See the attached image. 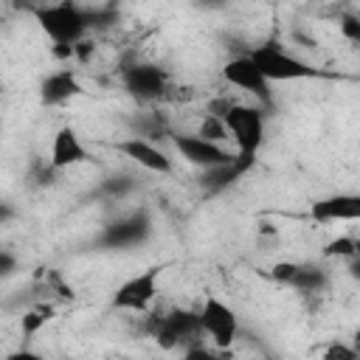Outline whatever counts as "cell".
I'll use <instances>...</instances> for the list:
<instances>
[{
	"instance_id": "8fae6325",
	"label": "cell",
	"mask_w": 360,
	"mask_h": 360,
	"mask_svg": "<svg viewBox=\"0 0 360 360\" xmlns=\"http://www.w3.org/2000/svg\"><path fill=\"white\" fill-rule=\"evenodd\" d=\"M270 278L278 284H287L298 292H321L329 281L326 270L318 264H301V262H278L270 267Z\"/></svg>"
},
{
	"instance_id": "7402d4cb",
	"label": "cell",
	"mask_w": 360,
	"mask_h": 360,
	"mask_svg": "<svg viewBox=\"0 0 360 360\" xmlns=\"http://www.w3.org/2000/svg\"><path fill=\"white\" fill-rule=\"evenodd\" d=\"M340 34L349 39V42H360V20L354 14H343L340 17Z\"/></svg>"
},
{
	"instance_id": "9c48e42d",
	"label": "cell",
	"mask_w": 360,
	"mask_h": 360,
	"mask_svg": "<svg viewBox=\"0 0 360 360\" xmlns=\"http://www.w3.org/2000/svg\"><path fill=\"white\" fill-rule=\"evenodd\" d=\"M222 79H225L228 84H233L236 90H245V93L256 96L262 107H270V104H273L270 82L262 76V70L256 68V62H253L248 53H245V56H233L231 62H225Z\"/></svg>"
},
{
	"instance_id": "83f0119b",
	"label": "cell",
	"mask_w": 360,
	"mask_h": 360,
	"mask_svg": "<svg viewBox=\"0 0 360 360\" xmlns=\"http://www.w3.org/2000/svg\"><path fill=\"white\" fill-rule=\"evenodd\" d=\"M0 124H3V121H0Z\"/></svg>"
},
{
	"instance_id": "484cf974",
	"label": "cell",
	"mask_w": 360,
	"mask_h": 360,
	"mask_svg": "<svg viewBox=\"0 0 360 360\" xmlns=\"http://www.w3.org/2000/svg\"><path fill=\"white\" fill-rule=\"evenodd\" d=\"M17 217V208L8 202V200H0V225H6V222H11Z\"/></svg>"
},
{
	"instance_id": "d4e9b609",
	"label": "cell",
	"mask_w": 360,
	"mask_h": 360,
	"mask_svg": "<svg viewBox=\"0 0 360 360\" xmlns=\"http://www.w3.org/2000/svg\"><path fill=\"white\" fill-rule=\"evenodd\" d=\"M231 104H233V101H225V98H214V101L208 104V115H217V118H225V112L231 110Z\"/></svg>"
},
{
	"instance_id": "6da1fadb",
	"label": "cell",
	"mask_w": 360,
	"mask_h": 360,
	"mask_svg": "<svg viewBox=\"0 0 360 360\" xmlns=\"http://www.w3.org/2000/svg\"><path fill=\"white\" fill-rule=\"evenodd\" d=\"M37 25L42 28V34L53 42V45H68L73 48L76 42L84 39L87 34V17L84 8L76 6L73 0H59V3H48L39 6L34 11Z\"/></svg>"
},
{
	"instance_id": "9a60e30c",
	"label": "cell",
	"mask_w": 360,
	"mask_h": 360,
	"mask_svg": "<svg viewBox=\"0 0 360 360\" xmlns=\"http://www.w3.org/2000/svg\"><path fill=\"white\" fill-rule=\"evenodd\" d=\"M309 217L315 222H338V219H357L360 217V197L357 194H329L309 205Z\"/></svg>"
},
{
	"instance_id": "d6986e66",
	"label": "cell",
	"mask_w": 360,
	"mask_h": 360,
	"mask_svg": "<svg viewBox=\"0 0 360 360\" xmlns=\"http://www.w3.org/2000/svg\"><path fill=\"white\" fill-rule=\"evenodd\" d=\"M326 256H346V259H357V242L352 236H338L323 248Z\"/></svg>"
},
{
	"instance_id": "30bf717a",
	"label": "cell",
	"mask_w": 360,
	"mask_h": 360,
	"mask_svg": "<svg viewBox=\"0 0 360 360\" xmlns=\"http://www.w3.org/2000/svg\"><path fill=\"white\" fill-rule=\"evenodd\" d=\"M172 141H174V149L180 152V158L197 169H211V166H219L233 158V152H228L219 141H208L200 132H177Z\"/></svg>"
},
{
	"instance_id": "5bb4252c",
	"label": "cell",
	"mask_w": 360,
	"mask_h": 360,
	"mask_svg": "<svg viewBox=\"0 0 360 360\" xmlns=\"http://www.w3.org/2000/svg\"><path fill=\"white\" fill-rule=\"evenodd\" d=\"M87 158H90V155H87V149H84L79 132H76L70 124L59 127L56 135H53V143H51V160H48V166H51L53 172H62V169H70V166L84 163Z\"/></svg>"
},
{
	"instance_id": "2e32d148",
	"label": "cell",
	"mask_w": 360,
	"mask_h": 360,
	"mask_svg": "<svg viewBox=\"0 0 360 360\" xmlns=\"http://www.w3.org/2000/svg\"><path fill=\"white\" fill-rule=\"evenodd\" d=\"M253 163H256L253 158H245V155H236V152H233L231 160H225V163H219V166H211V169H202L200 186H202L208 194H217V191L233 186Z\"/></svg>"
},
{
	"instance_id": "ba28073f",
	"label": "cell",
	"mask_w": 360,
	"mask_h": 360,
	"mask_svg": "<svg viewBox=\"0 0 360 360\" xmlns=\"http://www.w3.org/2000/svg\"><path fill=\"white\" fill-rule=\"evenodd\" d=\"M149 335H152L163 349H174L177 343L191 340L194 335H202V332H200V318H197V312L177 307V309H172V312H166V315H160V318H152Z\"/></svg>"
},
{
	"instance_id": "603a6c76",
	"label": "cell",
	"mask_w": 360,
	"mask_h": 360,
	"mask_svg": "<svg viewBox=\"0 0 360 360\" xmlns=\"http://www.w3.org/2000/svg\"><path fill=\"white\" fill-rule=\"evenodd\" d=\"M323 360H357V352L352 346H343V343H332L326 352H323Z\"/></svg>"
},
{
	"instance_id": "277c9868",
	"label": "cell",
	"mask_w": 360,
	"mask_h": 360,
	"mask_svg": "<svg viewBox=\"0 0 360 360\" xmlns=\"http://www.w3.org/2000/svg\"><path fill=\"white\" fill-rule=\"evenodd\" d=\"M149 236H152V217H149V211L138 208L121 219L107 222L98 231V236L93 239V245L98 250H129V248L143 245Z\"/></svg>"
},
{
	"instance_id": "cb8c5ba5",
	"label": "cell",
	"mask_w": 360,
	"mask_h": 360,
	"mask_svg": "<svg viewBox=\"0 0 360 360\" xmlns=\"http://www.w3.org/2000/svg\"><path fill=\"white\" fill-rule=\"evenodd\" d=\"M17 256L8 250V248H0V278H8L17 273Z\"/></svg>"
},
{
	"instance_id": "ac0fdd59",
	"label": "cell",
	"mask_w": 360,
	"mask_h": 360,
	"mask_svg": "<svg viewBox=\"0 0 360 360\" xmlns=\"http://www.w3.org/2000/svg\"><path fill=\"white\" fill-rule=\"evenodd\" d=\"M53 318V307L51 304H39V307H34V309H28V312H22V321H20V329H22V338L28 340V338H34L48 321Z\"/></svg>"
},
{
	"instance_id": "5b68a950",
	"label": "cell",
	"mask_w": 360,
	"mask_h": 360,
	"mask_svg": "<svg viewBox=\"0 0 360 360\" xmlns=\"http://www.w3.org/2000/svg\"><path fill=\"white\" fill-rule=\"evenodd\" d=\"M160 273H163V264H152V267H143L141 273L129 276L110 295V307L118 309V312H143V309H149V304L158 295Z\"/></svg>"
},
{
	"instance_id": "7c38bea8",
	"label": "cell",
	"mask_w": 360,
	"mask_h": 360,
	"mask_svg": "<svg viewBox=\"0 0 360 360\" xmlns=\"http://www.w3.org/2000/svg\"><path fill=\"white\" fill-rule=\"evenodd\" d=\"M115 149H118L124 158H129V160H135L138 166H143L146 172H155V174H172V172H174L172 158H169L163 149H158L152 141L141 138V135H129V138L118 141Z\"/></svg>"
},
{
	"instance_id": "3957f363",
	"label": "cell",
	"mask_w": 360,
	"mask_h": 360,
	"mask_svg": "<svg viewBox=\"0 0 360 360\" xmlns=\"http://www.w3.org/2000/svg\"><path fill=\"white\" fill-rule=\"evenodd\" d=\"M222 121H225L228 135L236 141V155L256 160L264 143V110L253 104H231Z\"/></svg>"
},
{
	"instance_id": "4fadbf2b",
	"label": "cell",
	"mask_w": 360,
	"mask_h": 360,
	"mask_svg": "<svg viewBox=\"0 0 360 360\" xmlns=\"http://www.w3.org/2000/svg\"><path fill=\"white\" fill-rule=\"evenodd\" d=\"M76 96H82V82H79L73 68H59V70L48 73L39 82V101H42V107H62V104L73 101Z\"/></svg>"
},
{
	"instance_id": "8992f818",
	"label": "cell",
	"mask_w": 360,
	"mask_h": 360,
	"mask_svg": "<svg viewBox=\"0 0 360 360\" xmlns=\"http://www.w3.org/2000/svg\"><path fill=\"white\" fill-rule=\"evenodd\" d=\"M197 318H200V332H205L208 340L219 349H228L239 335V318H236L233 307L217 295H208L202 301Z\"/></svg>"
},
{
	"instance_id": "44dd1931",
	"label": "cell",
	"mask_w": 360,
	"mask_h": 360,
	"mask_svg": "<svg viewBox=\"0 0 360 360\" xmlns=\"http://www.w3.org/2000/svg\"><path fill=\"white\" fill-rule=\"evenodd\" d=\"M225 121L222 118H217V115H205V121H202V127H200V135L202 138H208V141H222L225 138Z\"/></svg>"
},
{
	"instance_id": "ffe728a7",
	"label": "cell",
	"mask_w": 360,
	"mask_h": 360,
	"mask_svg": "<svg viewBox=\"0 0 360 360\" xmlns=\"http://www.w3.org/2000/svg\"><path fill=\"white\" fill-rule=\"evenodd\" d=\"M84 17H87V31L90 28H107L115 20V11L112 8H84Z\"/></svg>"
},
{
	"instance_id": "7a4b0ae2",
	"label": "cell",
	"mask_w": 360,
	"mask_h": 360,
	"mask_svg": "<svg viewBox=\"0 0 360 360\" xmlns=\"http://www.w3.org/2000/svg\"><path fill=\"white\" fill-rule=\"evenodd\" d=\"M248 56L256 62V68L262 70V76L267 82H298V79H321V76H329L321 68H312L309 62L287 53L278 42H262Z\"/></svg>"
},
{
	"instance_id": "e0dca14e",
	"label": "cell",
	"mask_w": 360,
	"mask_h": 360,
	"mask_svg": "<svg viewBox=\"0 0 360 360\" xmlns=\"http://www.w3.org/2000/svg\"><path fill=\"white\" fill-rule=\"evenodd\" d=\"M138 186V177L135 174H127V172H118V174H107L98 186V194L107 197V200H118V197H127L132 194Z\"/></svg>"
},
{
	"instance_id": "52a82bcc",
	"label": "cell",
	"mask_w": 360,
	"mask_h": 360,
	"mask_svg": "<svg viewBox=\"0 0 360 360\" xmlns=\"http://www.w3.org/2000/svg\"><path fill=\"white\" fill-rule=\"evenodd\" d=\"M124 90L138 101H158L169 90V73L155 62H132L121 70Z\"/></svg>"
},
{
	"instance_id": "4316f807",
	"label": "cell",
	"mask_w": 360,
	"mask_h": 360,
	"mask_svg": "<svg viewBox=\"0 0 360 360\" xmlns=\"http://www.w3.org/2000/svg\"><path fill=\"white\" fill-rule=\"evenodd\" d=\"M194 3L202 6V8H225L228 0H194Z\"/></svg>"
}]
</instances>
